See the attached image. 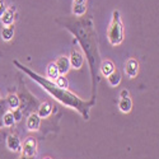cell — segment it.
<instances>
[{"instance_id":"obj_1","label":"cell","mask_w":159,"mask_h":159,"mask_svg":"<svg viewBox=\"0 0 159 159\" xmlns=\"http://www.w3.org/2000/svg\"><path fill=\"white\" fill-rule=\"evenodd\" d=\"M56 23L62 28L69 31L74 39L82 47V52L87 59L89 73H90V83H92V99L97 98V88L99 84V65H101V52L98 34L96 30V24L93 17L85 14L80 18L76 17H62L57 18Z\"/></svg>"},{"instance_id":"obj_2","label":"cell","mask_w":159,"mask_h":159,"mask_svg":"<svg viewBox=\"0 0 159 159\" xmlns=\"http://www.w3.org/2000/svg\"><path fill=\"white\" fill-rule=\"evenodd\" d=\"M13 65H14L17 69H19L23 74L28 75L32 80H34L50 97H52L55 101L60 102L62 106H66V107L76 111L85 121L89 120L90 110L94 107L96 99L90 98L89 101H87V99H83L80 97H78L75 93L70 92L69 89H62V88L56 87L52 80H50V79H47V78H45L42 75H39L38 73H36L34 70L28 68V66L23 65L18 60H13Z\"/></svg>"},{"instance_id":"obj_3","label":"cell","mask_w":159,"mask_h":159,"mask_svg":"<svg viewBox=\"0 0 159 159\" xmlns=\"http://www.w3.org/2000/svg\"><path fill=\"white\" fill-rule=\"evenodd\" d=\"M17 96L19 98V107H18V111L20 112V115L24 117H27L30 113H33L37 111L38 106H39V102L31 92L27 89L25 87L23 79L19 78V85H18V92H17Z\"/></svg>"},{"instance_id":"obj_4","label":"cell","mask_w":159,"mask_h":159,"mask_svg":"<svg viewBox=\"0 0 159 159\" xmlns=\"http://www.w3.org/2000/svg\"><path fill=\"white\" fill-rule=\"evenodd\" d=\"M107 39L111 46H118L124 42L125 32H124V24L121 20V16L118 10L112 11V18L107 28Z\"/></svg>"},{"instance_id":"obj_5","label":"cell","mask_w":159,"mask_h":159,"mask_svg":"<svg viewBox=\"0 0 159 159\" xmlns=\"http://www.w3.org/2000/svg\"><path fill=\"white\" fill-rule=\"evenodd\" d=\"M20 157H36L37 155V138L28 136L22 144Z\"/></svg>"},{"instance_id":"obj_6","label":"cell","mask_w":159,"mask_h":159,"mask_svg":"<svg viewBox=\"0 0 159 159\" xmlns=\"http://www.w3.org/2000/svg\"><path fill=\"white\" fill-rule=\"evenodd\" d=\"M118 110L122 113H130L132 110V99L127 89H122L120 92V99H118Z\"/></svg>"},{"instance_id":"obj_7","label":"cell","mask_w":159,"mask_h":159,"mask_svg":"<svg viewBox=\"0 0 159 159\" xmlns=\"http://www.w3.org/2000/svg\"><path fill=\"white\" fill-rule=\"evenodd\" d=\"M68 57H69V62H70V68H73L75 70L82 69V66L84 64V55L80 50L76 47L71 48L70 56H68Z\"/></svg>"},{"instance_id":"obj_8","label":"cell","mask_w":159,"mask_h":159,"mask_svg":"<svg viewBox=\"0 0 159 159\" xmlns=\"http://www.w3.org/2000/svg\"><path fill=\"white\" fill-rule=\"evenodd\" d=\"M139 69H140V65H139V61L134 57H130L126 62H125V74L129 79H134L138 76L139 74Z\"/></svg>"},{"instance_id":"obj_9","label":"cell","mask_w":159,"mask_h":159,"mask_svg":"<svg viewBox=\"0 0 159 159\" xmlns=\"http://www.w3.org/2000/svg\"><path fill=\"white\" fill-rule=\"evenodd\" d=\"M5 144H7V148H8L10 152L19 153L20 149H22V141H20L19 136H18L17 134H14V132H10V134L7 135Z\"/></svg>"},{"instance_id":"obj_10","label":"cell","mask_w":159,"mask_h":159,"mask_svg":"<svg viewBox=\"0 0 159 159\" xmlns=\"http://www.w3.org/2000/svg\"><path fill=\"white\" fill-rule=\"evenodd\" d=\"M17 19V7L10 5L9 8H7V10L4 11V14L0 17V20H2L3 25H13Z\"/></svg>"},{"instance_id":"obj_11","label":"cell","mask_w":159,"mask_h":159,"mask_svg":"<svg viewBox=\"0 0 159 159\" xmlns=\"http://www.w3.org/2000/svg\"><path fill=\"white\" fill-rule=\"evenodd\" d=\"M41 124H42V118L39 117L36 112L30 113L27 116V120H25V127L28 131H38L41 129Z\"/></svg>"},{"instance_id":"obj_12","label":"cell","mask_w":159,"mask_h":159,"mask_svg":"<svg viewBox=\"0 0 159 159\" xmlns=\"http://www.w3.org/2000/svg\"><path fill=\"white\" fill-rule=\"evenodd\" d=\"M52 112H54V104H52L50 101L41 102V103H39V106H38L37 111H36V113L41 117L42 120H43V118H48L52 115Z\"/></svg>"},{"instance_id":"obj_13","label":"cell","mask_w":159,"mask_h":159,"mask_svg":"<svg viewBox=\"0 0 159 159\" xmlns=\"http://www.w3.org/2000/svg\"><path fill=\"white\" fill-rule=\"evenodd\" d=\"M54 62L57 66V70H59L60 75H66L69 73V70H70V62H69V57L68 56H60Z\"/></svg>"},{"instance_id":"obj_14","label":"cell","mask_w":159,"mask_h":159,"mask_svg":"<svg viewBox=\"0 0 159 159\" xmlns=\"http://www.w3.org/2000/svg\"><path fill=\"white\" fill-rule=\"evenodd\" d=\"M115 70H116V66H115L113 61H111V60H102L101 61V65H99V75H103V76L107 78Z\"/></svg>"},{"instance_id":"obj_15","label":"cell","mask_w":159,"mask_h":159,"mask_svg":"<svg viewBox=\"0 0 159 159\" xmlns=\"http://www.w3.org/2000/svg\"><path fill=\"white\" fill-rule=\"evenodd\" d=\"M5 102L8 106V110H10V111H16L19 107V98H18L17 93H13V92H10V93L7 96Z\"/></svg>"},{"instance_id":"obj_16","label":"cell","mask_w":159,"mask_h":159,"mask_svg":"<svg viewBox=\"0 0 159 159\" xmlns=\"http://www.w3.org/2000/svg\"><path fill=\"white\" fill-rule=\"evenodd\" d=\"M121 79H122V76H121V73H120V71H118V70L116 69L113 73H111V74L107 76V82H108L110 87H112V88H116V87H118V85H120V83H121Z\"/></svg>"},{"instance_id":"obj_17","label":"cell","mask_w":159,"mask_h":159,"mask_svg":"<svg viewBox=\"0 0 159 159\" xmlns=\"http://www.w3.org/2000/svg\"><path fill=\"white\" fill-rule=\"evenodd\" d=\"M59 75L60 73L57 70V66L55 65V62H50L46 68V78L50 79V80H55Z\"/></svg>"},{"instance_id":"obj_18","label":"cell","mask_w":159,"mask_h":159,"mask_svg":"<svg viewBox=\"0 0 159 159\" xmlns=\"http://www.w3.org/2000/svg\"><path fill=\"white\" fill-rule=\"evenodd\" d=\"M17 122H16V118L14 115L10 110H7L4 116H3V127H13Z\"/></svg>"},{"instance_id":"obj_19","label":"cell","mask_w":159,"mask_h":159,"mask_svg":"<svg viewBox=\"0 0 159 159\" xmlns=\"http://www.w3.org/2000/svg\"><path fill=\"white\" fill-rule=\"evenodd\" d=\"M14 33H16V30H14V24L13 25H7L2 30V38L3 41H11L13 37H14Z\"/></svg>"},{"instance_id":"obj_20","label":"cell","mask_w":159,"mask_h":159,"mask_svg":"<svg viewBox=\"0 0 159 159\" xmlns=\"http://www.w3.org/2000/svg\"><path fill=\"white\" fill-rule=\"evenodd\" d=\"M54 82V84L59 88H62V89H69V80H68V78H66L65 75H59L55 80H52Z\"/></svg>"},{"instance_id":"obj_21","label":"cell","mask_w":159,"mask_h":159,"mask_svg":"<svg viewBox=\"0 0 159 159\" xmlns=\"http://www.w3.org/2000/svg\"><path fill=\"white\" fill-rule=\"evenodd\" d=\"M7 110H8V106H7L5 98H2L0 99V129L3 127V116H4Z\"/></svg>"},{"instance_id":"obj_22","label":"cell","mask_w":159,"mask_h":159,"mask_svg":"<svg viewBox=\"0 0 159 159\" xmlns=\"http://www.w3.org/2000/svg\"><path fill=\"white\" fill-rule=\"evenodd\" d=\"M7 4H5V0H0V17L4 14V11L7 10Z\"/></svg>"},{"instance_id":"obj_23","label":"cell","mask_w":159,"mask_h":159,"mask_svg":"<svg viewBox=\"0 0 159 159\" xmlns=\"http://www.w3.org/2000/svg\"><path fill=\"white\" fill-rule=\"evenodd\" d=\"M88 0H73V4L74 5H87Z\"/></svg>"},{"instance_id":"obj_24","label":"cell","mask_w":159,"mask_h":159,"mask_svg":"<svg viewBox=\"0 0 159 159\" xmlns=\"http://www.w3.org/2000/svg\"><path fill=\"white\" fill-rule=\"evenodd\" d=\"M18 159H36V157H20Z\"/></svg>"},{"instance_id":"obj_25","label":"cell","mask_w":159,"mask_h":159,"mask_svg":"<svg viewBox=\"0 0 159 159\" xmlns=\"http://www.w3.org/2000/svg\"><path fill=\"white\" fill-rule=\"evenodd\" d=\"M43 159H52V158H50V157H45Z\"/></svg>"},{"instance_id":"obj_26","label":"cell","mask_w":159,"mask_h":159,"mask_svg":"<svg viewBox=\"0 0 159 159\" xmlns=\"http://www.w3.org/2000/svg\"><path fill=\"white\" fill-rule=\"evenodd\" d=\"M0 99H2V93H0Z\"/></svg>"}]
</instances>
